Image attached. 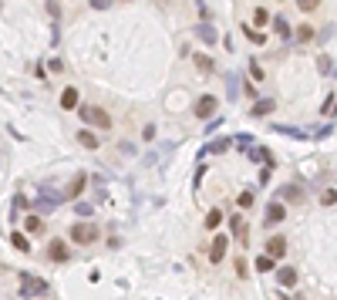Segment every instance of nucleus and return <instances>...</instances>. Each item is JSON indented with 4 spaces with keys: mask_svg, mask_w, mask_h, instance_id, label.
Here are the masks:
<instances>
[{
    "mask_svg": "<svg viewBox=\"0 0 337 300\" xmlns=\"http://www.w3.org/2000/svg\"><path fill=\"white\" fill-rule=\"evenodd\" d=\"M78 118L84 125H91V128H112V115L105 108H98V105H81L78 108Z\"/></svg>",
    "mask_w": 337,
    "mask_h": 300,
    "instance_id": "obj_1",
    "label": "nucleus"
},
{
    "mask_svg": "<svg viewBox=\"0 0 337 300\" xmlns=\"http://www.w3.org/2000/svg\"><path fill=\"white\" fill-rule=\"evenodd\" d=\"M67 233H71V243H78V246H91V243L101 239V229L95 223H74Z\"/></svg>",
    "mask_w": 337,
    "mask_h": 300,
    "instance_id": "obj_2",
    "label": "nucleus"
},
{
    "mask_svg": "<svg viewBox=\"0 0 337 300\" xmlns=\"http://www.w3.org/2000/svg\"><path fill=\"white\" fill-rule=\"evenodd\" d=\"M283 220H287V206L283 203H270L267 213H263V226L270 229V226H280Z\"/></svg>",
    "mask_w": 337,
    "mask_h": 300,
    "instance_id": "obj_3",
    "label": "nucleus"
},
{
    "mask_svg": "<svg viewBox=\"0 0 337 300\" xmlns=\"http://www.w3.org/2000/svg\"><path fill=\"white\" fill-rule=\"evenodd\" d=\"M267 253L273 260H283V256H287V236H283V233H273L267 239Z\"/></svg>",
    "mask_w": 337,
    "mask_h": 300,
    "instance_id": "obj_4",
    "label": "nucleus"
},
{
    "mask_svg": "<svg viewBox=\"0 0 337 300\" xmlns=\"http://www.w3.org/2000/svg\"><path fill=\"white\" fill-rule=\"evenodd\" d=\"M226 246H229V236H226V233H216V239H212V246H209V260H212V263H223Z\"/></svg>",
    "mask_w": 337,
    "mask_h": 300,
    "instance_id": "obj_5",
    "label": "nucleus"
},
{
    "mask_svg": "<svg viewBox=\"0 0 337 300\" xmlns=\"http://www.w3.org/2000/svg\"><path fill=\"white\" fill-rule=\"evenodd\" d=\"M37 294H48V284H44V280H37V277H24L20 297H37Z\"/></svg>",
    "mask_w": 337,
    "mask_h": 300,
    "instance_id": "obj_6",
    "label": "nucleus"
},
{
    "mask_svg": "<svg viewBox=\"0 0 337 300\" xmlns=\"http://www.w3.org/2000/svg\"><path fill=\"white\" fill-rule=\"evenodd\" d=\"M212 111H216V95H202L199 101H196V108H193L196 118H209Z\"/></svg>",
    "mask_w": 337,
    "mask_h": 300,
    "instance_id": "obj_7",
    "label": "nucleus"
},
{
    "mask_svg": "<svg viewBox=\"0 0 337 300\" xmlns=\"http://www.w3.org/2000/svg\"><path fill=\"white\" fill-rule=\"evenodd\" d=\"M48 256H51L54 263H67V246L61 239H51V243H48Z\"/></svg>",
    "mask_w": 337,
    "mask_h": 300,
    "instance_id": "obj_8",
    "label": "nucleus"
},
{
    "mask_svg": "<svg viewBox=\"0 0 337 300\" xmlns=\"http://www.w3.org/2000/svg\"><path fill=\"white\" fill-rule=\"evenodd\" d=\"M276 284L290 290V287L297 284V267H280V270H276Z\"/></svg>",
    "mask_w": 337,
    "mask_h": 300,
    "instance_id": "obj_9",
    "label": "nucleus"
},
{
    "mask_svg": "<svg viewBox=\"0 0 337 300\" xmlns=\"http://www.w3.org/2000/svg\"><path fill=\"white\" fill-rule=\"evenodd\" d=\"M193 64L199 68V75H212V71H216L212 58H206V54H193Z\"/></svg>",
    "mask_w": 337,
    "mask_h": 300,
    "instance_id": "obj_10",
    "label": "nucleus"
},
{
    "mask_svg": "<svg viewBox=\"0 0 337 300\" xmlns=\"http://www.w3.org/2000/svg\"><path fill=\"white\" fill-rule=\"evenodd\" d=\"M273 108H276V101H273V98H263V101H257V105L250 108V115H257V118H260V115H270Z\"/></svg>",
    "mask_w": 337,
    "mask_h": 300,
    "instance_id": "obj_11",
    "label": "nucleus"
},
{
    "mask_svg": "<svg viewBox=\"0 0 337 300\" xmlns=\"http://www.w3.org/2000/svg\"><path fill=\"white\" fill-rule=\"evenodd\" d=\"M61 108H67V111L78 108V88H64L61 91Z\"/></svg>",
    "mask_w": 337,
    "mask_h": 300,
    "instance_id": "obj_12",
    "label": "nucleus"
},
{
    "mask_svg": "<svg viewBox=\"0 0 337 300\" xmlns=\"http://www.w3.org/2000/svg\"><path fill=\"white\" fill-rule=\"evenodd\" d=\"M24 229L37 236V233H44V220H41V216H34V213H27V220H24Z\"/></svg>",
    "mask_w": 337,
    "mask_h": 300,
    "instance_id": "obj_13",
    "label": "nucleus"
},
{
    "mask_svg": "<svg viewBox=\"0 0 337 300\" xmlns=\"http://www.w3.org/2000/svg\"><path fill=\"white\" fill-rule=\"evenodd\" d=\"M229 229H233V236H236V239H243V243H246V223H243V216H233V220H229Z\"/></svg>",
    "mask_w": 337,
    "mask_h": 300,
    "instance_id": "obj_14",
    "label": "nucleus"
},
{
    "mask_svg": "<svg viewBox=\"0 0 337 300\" xmlns=\"http://www.w3.org/2000/svg\"><path fill=\"white\" fill-rule=\"evenodd\" d=\"M78 142H81L84 149H98V135H95V132H88V128H81V132H78Z\"/></svg>",
    "mask_w": 337,
    "mask_h": 300,
    "instance_id": "obj_15",
    "label": "nucleus"
},
{
    "mask_svg": "<svg viewBox=\"0 0 337 300\" xmlns=\"http://www.w3.org/2000/svg\"><path fill=\"white\" fill-rule=\"evenodd\" d=\"M219 223H223V209L216 206V209L206 213V229H219Z\"/></svg>",
    "mask_w": 337,
    "mask_h": 300,
    "instance_id": "obj_16",
    "label": "nucleus"
},
{
    "mask_svg": "<svg viewBox=\"0 0 337 300\" xmlns=\"http://www.w3.org/2000/svg\"><path fill=\"white\" fill-rule=\"evenodd\" d=\"M257 270H260V273H270V270H276V260H273L270 253H263V256H257Z\"/></svg>",
    "mask_w": 337,
    "mask_h": 300,
    "instance_id": "obj_17",
    "label": "nucleus"
},
{
    "mask_svg": "<svg viewBox=\"0 0 337 300\" xmlns=\"http://www.w3.org/2000/svg\"><path fill=\"white\" fill-rule=\"evenodd\" d=\"M307 41H314V27L310 24H300L297 27V44H307Z\"/></svg>",
    "mask_w": 337,
    "mask_h": 300,
    "instance_id": "obj_18",
    "label": "nucleus"
},
{
    "mask_svg": "<svg viewBox=\"0 0 337 300\" xmlns=\"http://www.w3.org/2000/svg\"><path fill=\"white\" fill-rule=\"evenodd\" d=\"M10 243H14V250L31 253V243H27V236H24V233H14V236H10Z\"/></svg>",
    "mask_w": 337,
    "mask_h": 300,
    "instance_id": "obj_19",
    "label": "nucleus"
},
{
    "mask_svg": "<svg viewBox=\"0 0 337 300\" xmlns=\"http://www.w3.org/2000/svg\"><path fill=\"white\" fill-rule=\"evenodd\" d=\"M81 189H84V175H74V182H71V186L64 189V196H67V199H74Z\"/></svg>",
    "mask_w": 337,
    "mask_h": 300,
    "instance_id": "obj_20",
    "label": "nucleus"
},
{
    "mask_svg": "<svg viewBox=\"0 0 337 300\" xmlns=\"http://www.w3.org/2000/svg\"><path fill=\"white\" fill-rule=\"evenodd\" d=\"M280 196H283V199H297V203H300V199H304V189H297V186H283V189H280Z\"/></svg>",
    "mask_w": 337,
    "mask_h": 300,
    "instance_id": "obj_21",
    "label": "nucleus"
},
{
    "mask_svg": "<svg viewBox=\"0 0 337 300\" xmlns=\"http://www.w3.org/2000/svg\"><path fill=\"white\" fill-rule=\"evenodd\" d=\"M253 24H257V27H267V24H270V14L263 10V7H257V10H253Z\"/></svg>",
    "mask_w": 337,
    "mask_h": 300,
    "instance_id": "obj_22",
    "label": "nucleus"
},
{
    "mask_svg": "<svg viewBox=\"0 0 337 300\" xmlns=\"http://www.w3.org/2000/svg\"><path fill=\"white\" fill-rule=\"evenodd\" d=\"M297 7H300L304 14H314V10L321 7V0H297Z\"/></svg>",
    "mask_w": 337,
    "mask_h": 300,
    "instance_id": "obj_23",
    "label": "nucleus"
},
{
    "mask_svg": "<svg viewBox=\"0 0 337 300\" xmlns=\"http://www.w3.org/2000/svg\"><path fill=\"white\" fill-rule=\"evenodd\" d=\"M273 27H276V34H280V37H287V34H290V27H287V20H283V17H273Z\"/></svg>",
    "mask_w": 337,
    "mask_h": 300,
    "instance_id": "obj_24",
    "label": "nucleus"
},
{
    "mask_svg": "<svg viewBox=\"0 0 337 300\" xmlns=\"http://www.w3.org/2000/svg\"><path fill=\"white\" fill-rule=\"evenodd\" d=\"M243 34H246L253 44H263V34H257V31H253V27H246V24H243Z\"/></svg>",
    "mask_w": 337,
    "mask_h": 300,
    "instance_id": "obj_25",
    "label": "nucleus"
},
{
    "mask_svg": "<svg viewBox=\"0 0 337 300\" xmlns=\"http://www.w3.org/2000/svg\"><path fill=\"white\" fill-rule=\"evenodd\" d=\"M196 34H199L202 41H216V31H209V27H196Z\"/></svg>",
    "mask_w": 337,
    "mask_h": 300,
    "instance_id": "obj_26",
    "label": "nucleus"
},
{
    "mask_svg": "<svg viewBox=\"0 0 337 300\" xmlns=\"http://www.w3.org/2000/svg\"><path fill=\"white\" fill-rule=\"evenodd\" d=\"M321 203H324V206H334V203H337V192H334V189H327V192L321 196Z\"/></svg>",
    "mask_w": 337,
    "mask_h": 300,
    "instance_id": "obj_27",
    "label": "nucleus"
},
{
    "mask_svg": "<svg viewBox=\"0 0 337 300\" xmlns=\"http://www.w3.org/2000/svg\"><path fill=\"white\" fill-rule=\"evenodd\" d=\"M250 75L257 78V81H263V78H267V71H263V68H260V64L253 61V64H250Z\"/></svg>",
    "mask_w": 337,
    "mask_h": 300,
    "instance_id": "obj_28",
    "label": "nucleus"
},
{
    "mask_svg": "<svg viewBox=\"0 0 337 300\" xmlns=\"http://www.w3.org/2000/svg\"><path fill=\"white\" fill-rule=\"evenodd\" d=\"M74 213H78V216H91V206H88V203H74Z\"/></svg>",
    "mask_w": 337,
    "mask_h": 300,
    "instance_id": "obj_29",
    "label": "nucleus"
},
{
    "mask_svg": "<svg viewBox=\"0 0 337 300\" xmlns=\"http://www.w3.org/2000/svg\"><path fill=\"white\" fill-rule=\"evenodd\" d=\"M236 273H240V277H246V273H250V267H246V260H243V256L236 260Z\"/></svg>",
    "mask_w": 337,
    "mask_h": 300,
    "instance_id": "obj_30",
    "label": "nucleus"
},
{
    "mask_svg": "<svg viewBox=\"0 0 337 300\" xmlns=\"http://www.w3.org/2000/svg\"><path fill=\"white\" fill-rule=\"evenodd\" d=\"M142 139H148V142H152V139H155V125H145V128H142Z\"/></svg>",
    "mask_w": 337,
    "mask_h": 300,
    "instance_id": "obj_31",
    "label": "nucleus"
},
{
    "mask_svg": "<svg viewBox=\"0 0 337 300\" xmlns=\"http://www.w3.org/2000/svg\"><path fill=\"white\" fill-rule=\"evenodd\" d=\"M250 203H253V192H240V206H243V209H246V206H250Z\"/></svg>",
    "mask_w": 337,
    "mask_h": 300,
    "instance_id": "obj_32",
    "label": "nucleus"
},
{
    "mask_svg": "<svg viewBox=\"0 0 337 300\" xmlns=\"http://www.w3.org/2000/svg\"><path fill=\"white\" fill-rule=\"evenodd\" d=\"M61 68H64L61 61H48V71H54V75H61Z\"/></svg>",
    "mask_w": 337,
    "mask_h": 300,
    "instance_id": "obj_33",
    "label": "nucleus"
}]
</instances>
